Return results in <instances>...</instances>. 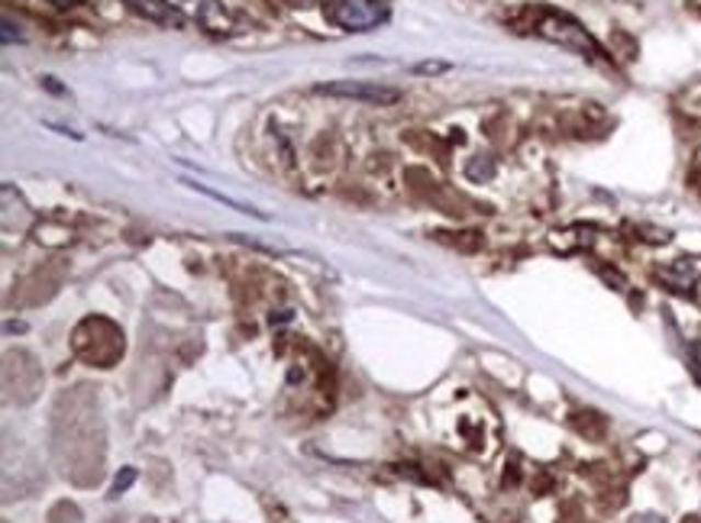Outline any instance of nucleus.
<instances>
[{"instance_id": "8", "label": "nucleus", "mask_w": 701, "mask_h": 523, "mask_svg": "<svg viewBox=\"0 0 701 523\" xmlns=\"http://www.w3.org/2000/svg\"><path fill=\"white\" fill-rule=\"evenodd\" d=\"M446 68H450L446 61H420V65H414L417 75H440V71H446Z\"/></svg>"}, {"instance_id": "3", "label": "nucleus", "mask_w": 701, "mask_h": 523, "mask_svg": "<svg viewBox=\"0 0 701 523\" xmlns=\"http://www.w3.org/2000/svg\"><path fill=\"white\" fill-rule=\"evenodd\" d=\"M166 3H169L176 13L194 20L197 26H204L207 33H214V36H230L236 30L230 10H227L221 0H166Z\"/></svg>"}, {"instance_id": "12", "label": "nucleus", "mask_w": 701, "mask_h": 523, "mask_svg": "<svg viewBox=\"0 0 701 523\" xmlns=\"http://www.w3.org/2000/svg\"><path fill=\"white\" fill-rule=\"evenodd\" d=\"M49 3H56V7H61V10H65V7H71L75 0H49Z\"/></svg>"}, {"instance_id": "7", "label": "nucleus", "mask_w": 701, "mask_h": 523, "mask_svg": "<svg viewBox=\"0 0 701 523\" xmlns=\"http://www.w3.org/2000/svg\"><path fill=\"white\" fill-rule=\"evenodd\" d=\"M191 187H194V191H201V194H207V197H214V201H224L227 207H234V211H239V214H252V217H262V214H259L256 207H249V204H239V201H234V197H227V194H221V191H211L207 184H197V181H194Z\"/></svg>"}, {"instance_id": "11", "label": "nucleus", "mask_w": 701, "mask_h": 523, "mask_svg": "<svg viewBox=\"0 0 701 523\" xmlns=\"http://www.w3.org/2000/svg\"><path fill=\"white\" fill-rule=\"evenodd\" d=\"M289 3H292V7H304V10H307V7H324V3H333V0H289Z\"/></svg>"}, {"instance_id": "5", "label": "nucleus", "mask_w": 701, "mask_h": 523, "mask_svg": "<svg viewBox=\"0 0 701 523\" xmlns=\"http://www.w3.org/2000/svg\"><path fill=\"white\" fill-rule=\"evenodd\" d=\"M656 275H659V282L669 291L689 294L701 282V255H682V259L663 265Z\"/></svg>"}, {"instance_id": "1", "label": "nucleus", "mask_w": 701, "mask_h": 523, "mask_svg": "<svg viewBox=\"0 0 701 523\" xmlns=\"http://www.w3.org/2000/svg\"><path fill=\"white\" fill-rule=\"evenodd\" d=\"M536 36H543V39H550V43H556V46H563V49H569V53L583 58L601 56V49L591 39V33L585 30L579 20H573L563 10H543L540 20H536Z\"/></svg>"}, {"instance_id": "4", "label": "nucleus", "mask_w": 701, "mask_h": 523, "mask_svg": "<svg viewBox=\"0 0 701 523\" xmlns=\"http://www.w3.org/2000/svg\"><path fill=\"white\" fill-rule=\"evenodd\" d=\"M317 94L362 101V104H378V107H388V104L402 101L398 88H388V84H378V81H330V84H320Z\"/></svg>"}, {"instance_id": "9", "label": "nucleus", "mask_w": 701, "mask_h": 523, "mask_svg": "<svg viewBox=\"0 0 701 523\" xmlns=\"http://www.w3.org/2000/svg\"><path fill=\"white\" fill-rule=\"evenodd\" d=\"M133 478H136V475H133V471H126V475H123V478H117V485H114V494H120V491H126V488H129V485H133Z\"/></svg>"}, {"instance_id": "2", "label": "nucleus", "mask_w": 701, "mask_h": 523, "mask_svg": "<svg viewBox=\"0 0 701 523\" xmlns=\"http://www.w3.org/2000/svg\"><path fill=\"white\" fill-rule=\"evenodd\" d=\"M330 20L350 33H369L388 20V7L382 0H333Z\"/></svg>"}, {"instance_id": "6", "label": "nucleus", "mask_w": 701, "mask_h": 523, "mask_svg": "<svg viewBox=\"0 0 701 523\" xmlns=\"http://www.w3.org/2000/svg\"><path fill=\"white\" fill-rule=\"evenodd\" d=\"M126 3L152 23H172L176 20V10L166 0H126Z\"/></svg>"}, {"instance_id": "10", "label": "nucleus", "mask_w": 701, "mask_h": 523, "mask_svg": "<svg viewBox=\"0 0 701 523\" xmlns=\"http://www.w3.org/2000/svg\"><path fill=\"white\" fill-rule=\"evenodd\" d=\"M10 43H13V23H10V16H3V46H10Z\"/></svg>"}, {"instance_id": "13", "label": "nucleus", "mask_w": 701, "mask_h": 523, "mask_svg": "<svg viewBox=\"0 0 701 523\" xmlns=\"http://www.w3.org/2000/svg\"><path fill=\"white\" fill-rule=\"evenodd\" d=\"M696 355H699V362H696V365H699V375H701V343L696 346Z\"/></svg>"}]
</instances>
